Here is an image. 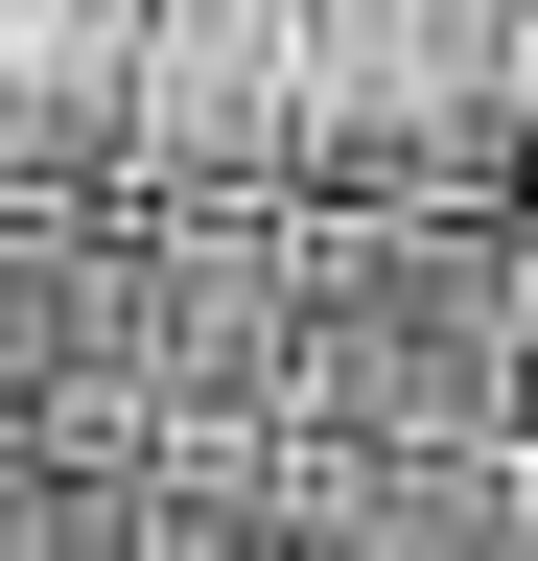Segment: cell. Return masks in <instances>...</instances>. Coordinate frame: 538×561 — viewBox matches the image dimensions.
I'll return each instance as SVG.
<instances>
[{"label":"cell","mask_w":538,"mask_h":561,"mask_svg":"<svg viewBox=\"0 0 538 561\" xmlns=\"http://www.w3.org/2000/svg\"><path fill=\"white\" fill-rule=\"evenodd\" d=\"M164 234V445L282 421L305 445V210H141Z\"/></svg>","instance_id":"cell-4"},{"label":"cell","mask_w":538,"mask_h":561,"mask_svg":"<svg viewBox=\"0 0 538 561\" xmlns=\"http://www.w3.org/2000/svg\"><path fill=\"white\" fill-rule=\"evenodd\" d=\"M305 445H538V210H305Z\"/></svg>","instance_id":"cell-1"},{"label":"cell","mask_w":538,"mask_h":561,"mask_svg":"<svg viewBox=\"0 0 538 561\" xmlns=\"http://www.w3.org/2000/svg\"><path fill=\"white\" fill-rule=\"evenodd\" d=\"M305 561H538V445H305Z\"/></svg>","instance_id":"cell-6"},{"label":"cell","mask_w":538,"mask_h":561,"mask_svg":"<svg viewBox=\"0 0 538 561\" xmlns=\"http://www.w3.org/2000/svg\"><path fill=\"white\" fill-rule=\"evenodd\" d=\"M305 210H538V0H305Z\"/></svg>","instance_id":"cell-2"},{"label":"cell","mask_w":538,"mask_h":561,"mask_svg":"<svg viewBox=\"0 0 538 561\" xmlns=\"http://www.w3.org/2000/svg\"><path fill=\"white\" fill-rule=\"evenodd\" d=\"M0 210H141V0H0Z\"/></svg>","instance_id":"cell-5"},{"label":"cell","mask_w":538,"mask_h":561,"mask_svg":"<svg viewBox=\"0 0 538 561\" xmlns=\"http://www.w3.org/2000/svg\"><path fill=\"white\" fill-rule=\"evenodd\" d=\"M0 445H164V234L0 210Z\"/></svg>","instance_id":"cell-3"},{"label":"cell","mask_w":538,"mask_h":561,"mask_svg":"<svg viewBox=\"0 0 538 561\" xmlns=\"http://www.w3.org/2000/svg\"><path fill=\"white\" fill-rule=\"evenodd\" d=\"M0 561H141V445H0Z\"/></svg>","instance_id":"cell-7"}]
</instances>
